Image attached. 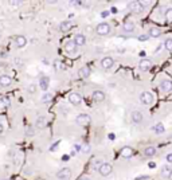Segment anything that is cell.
<instances>
[{
	"instance_id": "6da1fadb",
	"label": "cell",
	"mask_w": 172,
	"mask_h": 180,
	"mask_svg": "<svg viewBox=\"0 0 172 180\" xmlns=\"http://www.w3.org/2000/svg\"><path fill=\"white\" fill-rule=\"evenodd\" d=\"M110 31H112V27H110V24H109V23H105V21H102V23L97 24V27H96V34L99 35V36L109 35Z\"/></svg>"
},
{
	"instance_id": "7a4b0ae2",
	"label": "cell",
	"mask_w": 172,
	"mask_h": 180,
	"mask_svg": "<svg viewBox=\"0 0 172 180\" xmlns=\"http://www.w3.org/2000/svg\"><path fill=\"white\" fill-rule=\"evenodd\" d=\"M75 122L79 126H87L91 122V117L89 114H86V113H81V114H78L75 117Z\"/></svg>"
},
{
	"instance_id": "3957f363",
	"label": "cell",
	"mask_w": 172,
	"mask_h": 180,
	"mask_svg": "<svg viewBox=\"0 0 172 180\" xmlns=\"http://www.w3.org/2000/svg\"><path fill=\"white\" fill-rule=\"evenodd\" d=\"M73 172L70 168H67V167H64V168H62L61 171L56 172V179L59 180H69L70 177H71Z\"/></svg>"
},
{
	"instance_id": "277c9868",
	"label": "cell",
	"mask_w": 172,
	"mask_h": 180,
	"mask_svg": "<svg viewBox=\"0 0 172 180\" xmlns=\"http://www.w3.org/2000/svg\"><path fill=\"white\" fill-rule=\"evenodd\" d=\"M140 101L144 105H152L153 104V94L150 91H142L140 94Z\"/></svg>"
},
{
	"instance_id": "5b68a950",
	"label": "cell",
	"mask_w": 172,
	"mask_h": 180,
	"mask_svg": "<svg viewBox=\"0 0 172 180\" xmlns=\"http://www.w3.org/2000/svg\"><path fill=\"white\" fill-rule=\"evenodd\" d=\"M129 8L132 10V12H134V13H137V15H140V13H142L144 12V4L142 3H140V1H132V3H129Z\"/></svg>"
},
{
	"instance_id": "8992f818",
	"label": "cell",
	"mask_w": 172,
	"mask_h": 180,
	"mask_svg": "<svg viewBox=\"0 0 172 180\" xmlns=\"http://www.w3.org/2000/svg\"><path fill=\"white\" fill-rule=\"evenodd\" d=\"M112 171H113V167H112V164H109V163H102L101 167L98 168V172L102 176H109V175L112 173Z\"/></svg>"
},
{
	"instance_id": "52a82bcc",
	"label": "cell",
	"mask_w": 172,
	"mask_h": 180,
	"mask_svg": "<svg viewBox=\"0 0 172 180\" xmlns=\"http://www.w3.org/2000/svg\"><path fill=\"white\" fill-rule=\"evenodd\" d=\"M101 66H102V69H105V70L112 69V67L114 66V59H113L112 56H105V58L101 59Z\"/></svg>"
},
{
	"instance_id": "ba28073f",
	"label": "cell",
	"mask_w": 172,
	"mask_h": 180,
	"mask_svg": "<svg viewBox=\"0 0 172 180\" xmlns=\"http://www.w3.org/2000/svg\"><path fill=\"white\" fill-rule=\"evenodd\" d=\"M69 102L71 105H74V106H77V105H79L81 102H82V96H81L79 93H70Z\"/></svg>"
},
{
	"instance_id": "9c48e42d",
	"label": "cell",
	"mask_w": 172,
	"mask_h": 180,
	"mask_svg": "<svg viewBox=\"0 0 172 180\" xmlns=\"http://www.w3.org/2000/svg\"><path fill=\"white\" fill-rule=\"evenodd\" d=\"M130 118H132V122L136 124V125H139V124L142 122V120H144V117H142V113L139 112V110H133L130 114Z\"/></svg>"
},
{
	"instance_id": "30bf717a",
	"label": "cell",
	"mask_w": 172,
	"mask_h": 180,
	"mask_svg": "<svg viewBox=\"0 0 172 180\" xmlns=\"http://www.w3.org/2000/svg\"><path fill=\"white\" fill-rule=\"evenodd\" d=\"M73 42L75 43L77 47H81V46L86 44V36L83 34H75L74 38H73Z\"/></svg>"
},
{
	"instance_id": "8fae6325",
	"label": "cell",
	"mask_w": 172,
	"mask_h": 180,
	"mask_svg": "<svg viewBox=\"0 0 172 180\" xmlns=\"http://www.w3.org/2000/svg\"><path fill=\"white\" fill-rule=\"evenodd\" d=\"M105 93L102 90H94L93 91V94H91V99H93L94 102H102V101H105Z\"/></svg>"
},
{
	"instance_id": "7c38bea8",
	"label": "cell",
	"mask_w": 172,
	"mask_h": 180,
	"mask_svg": "<svg viewBox=\"0 0 172 180\" xmlns=\"http://www.w3.org/2000/svg\"><path fill=\"white\" fill-rule=\"evenodd\" d=\"M11 85H12V78L10 75H5V74L0 75V86L1 87H8Z\"/></svg>"
},
{
	"instance_id": "4fadbf2b",
	"label": "cell",
	"mask_w": 172,
	"mask_h": 180,
	"mask_svg": "<svg viewBox=\"0 0 172 180\" xmlns=\"http://www.w3.org/2000/svg\"><path fill=\"white\" fill-rule=\"evenodd\" d=\"M64 51H66L67 54H75L77 53V46H75V43L73 42V40H67V42L64 43Z\"/></svg>"
},
{
	"instance_id": "5bb4252c",
	"label": "cell",
	"mask_w": 172,
	"mask_h": 180,
	"mask_svg": "<svg viewBox=\"0 0 172 180\" xmlns=\"http://www.w3.org/2000/svg\"><path fill=\"white\" fill-rule=\"evenodd\" d=\"M120 155H121V157H124V159L132 157V156H133V148L132 147H122L120 150Z\"/></svg>"
},
{
	"instance_id": "9a60e30c",
	"label": "cell",
	"mask_w": 172,
	"mask_h": 180,
	"mask_svg": "<svg viewBox=\"0 0 172 180\" xmlns=\"http://www.w3.org/2000/svg\"><path fill=\"white\" fill-rule=\"evenodd\" d=\"M160 90L163 93H168V91L172 90V81L171 79H165L160 83Z\"/></svg>"
},
{
	"instance_id": "2e32d148",
	"label": "cell",
	"mask_w": 172,
	"mask_h": 180,
	"mask_svg": "<svg viewBox=\"0 0 172 180\" xmlns=\"http://www.w3.org/2000/svg\"><path fill=\"white\" fill-rule=\"evenodd\" d=\"M150 67H152V62L150 61H148V59H142V61H140V63H139L140 71H148Z\"/></svg>"
},
{
	"instance_id": "e0dca14e",
	"label": "cell",
	"mask_w": 172,
	"mask_h": 180,
	"mask_svg": "<svg viewBox=\"0 0 172 180\" xmlns=\"http://www.w3.org/2000/svg\"><path fill=\"white\" fill-rule=\"evenodd\" d=\"M122 30L126 34H133L134 30H136V26H134V23H132V21H125L122 26Z\"/></svg>"
},
{
	"instance_id": "ac0fdd59",
	"label": "cell",
	"mask_w": 172,
	"mask_h": 180,
	"mask_svg": "<svg viewBox=\"0 0 172 180\" xmlns=\"http://www.w3.org/2000/svg\"><path fill=\"white\" fill-rule=\"evenodd\" d=\"M48 85H50V79H48V77H40L39 78V87L42 89L43 91H46L48 89Z\"/></svg>"
},
{
	"instance_id": "d6986e66",
	"label": "cell",
	"mask_w": 172,
	"mask_h": 180,
	"mask_svg": "<svg viewBox=\"0 0 172 180\" xmlns=\"http://www.w3.org/2000/svg\"><path fill=\"white\" fill-rule=\"evenodd\" d=\"M90 67L89 66H82L79 69V77L82 78V79H86V78L90 77Z\"/></svg>"
},
{
	"instance_id": "ffe728a7",
	"label": "cell",
	"mask_w": 172,
	"mask_h": 180,
	"mask_svg": "<svg viewBox=\"0 0 172 180\" xmlns=\"http://www.w3.org/2000/svg\"><path fill=\"white\" fill-rule=\"evenodd\" d=\"M71 28H73V23L70 20L62 21V23L59 24V30H61L62 32H67V31H70Z\"/></svg>"
},
{
	"instance_id": "44dd1931",
	"label": "cell",
	"mask_w": 172,
	"mask_h": 180,
	"mask_svg": "<svg viewBox=\"0 0 172 180\" xmlns=\"http://www.w3.org/2000/svg\"><path fill=\"white\" fill-rule=\"evenodd\" d=\"M15 44L18 46V47H24V46L27 44V38L23 36V35L15 36Z\"/></svg>"
},
{
	"instance_id": "7402d4cb",
	"label": "cell",
	"mask_w": 172,
	"mask_h": 180,
	"mask_svg": "<svg viewBox=\"0 0 172 180\" xmlns=\"http://www.w3.org/2000/svg\"><path fill=\"white\" fill-rule=\"evenodd\" d=\"M144 155H145V157H153V156L156 155V148L152 147V145L147 147L144 149Z\"/></svg>"
},
{
	"instance_id": "603a6c76",
	"label": "cell",
	"mask_w": 172,
	"mask_h": 180,
	"mask_svg": "<svg viewBox=\"0 0 172 180\" xmlns=\"http://www.w3.org/2000/svg\"><path fill=\"white\" fill-rule=\"evenodd\" d=\"M148 35L152 38H159L161 35V30L157 28V27H150L149 31H148Z\"/></svg>"
},
{
	"instance_id": "cb8c5ba5",
	"label": "cell",
	"mask_w": 172,
	"mask_h": 180,
	"mask_svg": "<svg viewBox=\"0 0 172 180\" xmlns=\"http://www.w3.org/2000/svg\"><path fill=\"white\" fill-rule=\"evenodd\" d=\"M161 176L163 177H172V168L168 165L161 168Z\"/></svg>"
},
{
	"instance_id": "d4e9b609",
	"label": "cell",
	"mask_w": 172,
	"mask_h": 180,
	"mask_svg": "<svg viewBox=\"0 0 172 180\" xmlns=\"http://www.w3.org/2000/svg\"><path fill=\"white\" fill-rule=\"evenodd\" d=\"M46 124H47V120H46L44 117H38V120H36V126L39 129H43L46 126Z\"/></svg>"
},
{
	"instance_id": "484cf974",
	"label": "cell",
	"mask_w": 172,
	"mask_h": 180,
	"mask_svg": "<svg viewBox=\"0 0 172 180\" xmlns=\"http://www.w3.org/2000/svg\"><path fill=\"white\" fill-rule=\"evenodd\" d=\"M152 130L156 132L157 134H161L164 132V125H163V124H156V125L152 128Z\"/></svg>"
},
{
	"instance_id": "4316f807",
	"label": "cell",
	"mask_w": 172,
	"mask_h": 180,
	"mask_svg": "<svg viewBox=\"0 0 172 180\" xmlns=\"http://www.w3.org/2000/svg\"><path fill=\"white\" fill-rule=\"evenodd\" d=\"M8 106H10V98L8 97L0 98V107H8Z\"/></svg>"
},
{
	"instance_id": "83f0119b",
	"label": "cell",
	"mask_w": 172,
	"mask_h": 180,
	"mask_svg": "<svg viewBox=\"0 0 172 180\" xmlns=\"http://www.w3.org/2000/svg\"><path fill=\"white\" fill-rule=\"evenodd\" d=\"M164 47H165L168 51H171V53H172V38L165 39V42H164Z\"/></svg>"
},
{
	"instance_id": "f1b7e54d",
	"label": "cell",
	"mask_w": 172,
	"mask_h": 180,
	"mask_svg": "<svg viewBox=\"0 0 172 180\" xmlns=\"http://www.w3.org/2000/svg\"><path fill=\"white\" fill-rule=\"evenodd\" d=\"M81 152H82V153H89V152H90V145H89V144L81 145Z\"/></svg>"
},
{
	"instance_id": "f546056e",
	"label": "cell",
	"mask_w": 172,
	"mask_h": 180,
	"mask_svg": "<svg viewBox=\"0 0 172 180\" xmlns=\"http://www.w3.org/2000/svg\"><path fill=\"white\" fill-rule=\"evenodd\" d=\"M51 98H53V96H51L50 93H44V94H43V97H42V101L43 102H48V101H51Z\"/></svg>"
},
{
	"instance_id": "4dcf8cb0",
	"label": "cell",
	"mask_w": 172,
	"mask_h": 180,
	"mask_svg": "<svg viewBox=\"0 0 172 180\" xmlns=\"http://www.w3.org/2000/svg\"><path fill=\"white\" fill-rule=\"evenodd\" d=\"M165 18H167V20L172 21V8H168V10L165 11Z\"/></svg>"
},
{
	"instance_id": "1f68e13d",
	"label": "cell",
	"mask_w": 172,
	"mask_h": 180,
	"mask_svg": "<svg viewBox=\"0 0 172 180\" xmlns=\"http://www.w3.org/2000/svg\"><path fill=\"white\" fill-rule=\"evenodd\" d=\"M148 38H149V35L142 34V35H140V36H139V40H140V42H145V40H148Z\"/></svg>"
},
{
	"instance_id": "d6a6232c",
	"label": "cell",
	"mask_w": 172,
	"mask_h": 180,
	"mask_svg": "<svg viewBox=\"0 0 172 180\" xmlns=\"http://www.w3.org/2000/svg\"><path fill=\"white\" fill-rule=\"evenodd\" d=\"M28 91H30V93H35V91H36V86H35V85H30L28 86Z\"/></svg>"
},
{
	"instance_id": "836d02e7",
	"label": "cell",
	"mask_w": 172,
	"mask_h": 180,
	"mask_svg": "<svg viewBox=\"0 0 172 180\" xmlns=\"http://www.w3.org/2000/svg\"><path fill=\"white\" fill-rule=\"evenodd\" d=\"M149 179V176H147V175H144V176H137L136 180H148Z\"/></svg>"
},
{
	"instance_id": "e575fe53",
	"label": "cell",
	"mask_w": 172,
	"mask_h": 180,
	"mask_svg": "<svg viewBox=\"0 0 172 180\" xmlns=\"http://www.w3.org/2000/svg\"><path fill=\"white\" fill-rule=\"evenodd\" d=\"M27 134H28V136H34V129H32V128H28V130H27Z\"/></svg>"
},
{
	"instance_id": "d590c367",
	"label": "cell",
	"mask_w": 172,
	"mask_h": 180,
	"mask_svg": "<svg viewBox=\"0 0 172 180\" xmlns=\"http://www.w3.org/2000/svg\"><path fill=\"white\" fill-rule=\"evenodd\" d=\"M167 161H168V163H172V153H168V155H167Z\"/></svg>"
},
{
	"instance_id": "8d00e7d4",
	"label": "cell",
	"mask_w": 172,
	"mask_h": 180,
	"mask_svg": "<svg viewBox=\"0 0 172 180\" xmlns=\"http://www.w3.org/2000/svg\"><path fill=\"white\" fill-rule=\"evenodd\" d=\"M79 180H90V177H89V176H82Z\"/></svg>"
},
{
	"instance_id": "74e56055",
	"label": "cell",
	"mask_w": 172,
	"mask_h": 180,
	"mask_svg": "<svg viewBox=\"0 0 172 180\" xmlns=\"http://www.w3.org/2000/svg\"><path fill=\"white\" fill-rule=\"evenodd\" d=\"M69 159H70V156H67V155H64V156H63V157H62V160H63V161H64V160H69Z\"/></svg>"
},
{
	"instance_id": "f35d334b",
	"label": "cell",
	"mask_w": 172,
	"mask_h": 180,
	"mask_svg": "<svg viewBox=\"0 0 172 180\" xmlns=\"http://www.w3.org/2000/svg\"><path fill=\"white\" fill-rule=\"evenodd\" d=\"M109 139H110V140H114V133H110V134H109Z\"/></svg>"
},
{
	"instance_id": "ab89813d",
	"label": "cell",
	"mask_w": 172,
	"mask_h": 180,
	"mask_svg": "<svg viewBox=\"0 0 172 180\" xmlns=\"http://www.w3.org/2000/svg\"><path fill=\"white\" fill-rule=\"evenodd\" d=\"M155 167H156L155 163H149V168H155Z\"/></svg>"
},
{
	"instance_id": "60d3db41",
	"label": "cell",
	"mask_w": 172,
	"mask_h": 180,
	"mask_svg": "<svg viewBox=\"0 0 172 180\" xmlns=\"http://www.w3.org/2000/svg\"><path fill=\"white\" fill-rule=\"evenodd\" d=\"M11 4H13V5H18V4H20V1H11Z\"/></svg>"
},
{
	"instance_id": "b9f144b4",
	"label": "cell",
	"mask_w": 172,
	"mask_h": 180,
	"mask_svg": "<svg viewBox=\"0 0 172 180\" xmlns=\"http://www.w3.org/2000/svg\"><path fill=\"white\" fill-rule=\"evenodd\" d=\"M1 133H3V125L0 124V134H1Z\"/></svg>"
},
{
	"instance_id": "7bdbcfd3",
	"label": "cell",
	"mask_w": 172,
	"mask_h": 180,
	"mask_svg": "<svg viewBox=\"0 0 172 180\" xmlns=\"http://www.w3.org/2000/svg\"><path fill=\"white\" fill-rule=\"evenodd\" d=\"M4 180H13V179H4Z\"/></svg>"
}]
</instances>
